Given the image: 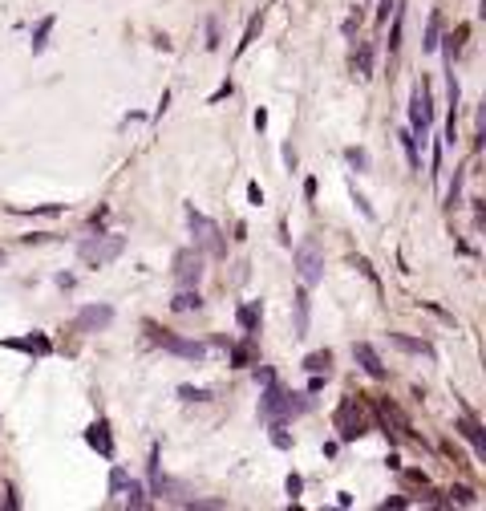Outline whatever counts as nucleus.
<instances>
[{"label": "nucleus", "mask_w": 486, "mask_h": 511, "mask_svg": "<svg viewBox=\"0 0 486 511\" xmlns=\"http://www.w3.org/2000/svg\"><path fill=\"white\" fill-rule=\"evenodd\" d=\"M332 426H337V442H357V439L369 434L373 414H369V406L361 402V394L341 398V406H337V414H332Z\"/></svg>", "instance_id": "nucleus-1"}, {"label": "nucleus", "mask_w": 486, "mask_h": 511, "mask_svg": "<svg viewBox=\"0 0 486 511\" xmlns=\"http://www.w3.org/2000/svg\"><path fill=\"white\" fill-rule=\"evenodd\" d=\"M186 223H191V235H195V248L203 256H215V260H223L227 256V239H223V228L207 219L203 211H195V203H186Z\"/></svg>", "instance_id": "nucleus-2"}, {"label": "nucleus", "mask_w": 486, "mask_h": 511, "mask_svg": "<svg viewBox=\"0 0 486 511\" xmlns=\"http://www.w3.org/2000/svg\"><path fill=\"white\" fill-rule=\"evenodd\" d=\"M142 329L150 333V341L166 353H175V357H183V361H207V345L203 341H191V337H179V333H170V329L154 325V321H142Z\"/></svg>", "instance_id": "nucleus-3"}, {"label": "nucleus", "mask_w": 486, "mask_h": 511, "mask_svg": "<svg viewBox=\"0 0 486 511\" xmlns=\"http://www.w3.org/2000/svg\"><path fill=\"white\" fill-rule=\"evenodd\" d=\"M122 252H126V239L114 235V232H97V235H90V239L77 244V256H81L90 268H106V264L118 260Z\"/></svg>", "instance_id": "nucleus-4"}, {"label": "nucleus", "mask_w": 486, "mask_h": 511, "mask_svg": "<svg viewBox=\"0 0 486 511\" xmlns=\"http://www.w3.org/2000/svg\"><path fill=\"white\" fill-rule=\"evenodd\" d=\"M292 264H296V272H300L304 288H312V284L324 280V256H321L316 244H300V248L292 252Z\"/></svg>", "instance_id": "nucleus-5"}, {"label": "nucleus", "mask_w": 486, "mask_h": 511, "mask_svg": "<svg viewBox=\"0 0 486 511\" xmlns=\"http://www.w3.org/2000/svg\"><path fill=\"white\" fill-rule=\"evenodd\" d=\"M175 280H179V288H199V280H203V252L199 248H183L175 256Z\"/></svg>", "instance_id": "nucleus-6"}, {"label": "nucleus", "mask_w": 486, "mask_h": 511, "mask_svg": "<svg viewBox=\"0 0 486 511\" xmlns=\"http://www.w3.org/2000/svg\"><path fill=\"white\" fill-rule=\"evenodd\" d=\"M259 418H284L288 422V390L280 386V377L264 382V394H259Z\"/></svg>", "instance_id": "nucleus-7"}, {"label": "nucleus", "mask_w": 486, "mask_h": 511, "mask_svg": "<svg viewBox=\"0 0 486 511\" xmlns=\"http://www.w3.org/2000/svg\"><path fill=\"white\" fill-rule=\"evenodd\" d=\"M454 430H458V434L470 442L474 459H478V463H486V434H483V422L474 418V414H462V418L454 422Z\"/></svg>", "instance_id": "nucleus-8"}, {"label": "nucleus", "mask_w": 486, "mask_h": 511, "mask_svg": "<svg viewBox=\"0 0 486 511\" xmlns=\"http://www.w3.org/2000/svg\"><path fill=\"white\" fill-rule=\"evenodd\" d=\"M353 357H357V365L369 373L373 382H385L389 377V370H385V361L377 357V349L369 345V341H353Z\"/></svg>", "instance_id": "nucleus-9"}, {"label": "nucleus", "mask_w": 486, "mask_h": 511, "mask_svg": "<svg viewBox=\"0 0 486 511\" xmlns=\"http://www.w3.org/2000/svg\"><path fill=\"white\" fill-rule=\"evenodd\" d=\"M110 321H114V308L110 304H86L73 325H77V333H97V329H106Z\"/></svg>", "instance_id": "nucleus-10"}, {"label": "nucleus", "mask_w": 486, "mask_h": 511, "mask_svg": "<svg viewBox=\"0 0 486 511\" xmlns=\"http://www.w3.org/2000/svg\"><path fill=\"white\" fill-rule=\"evenodd\" d=\"M389 345L401 349V353H414V357H426V361H438V349L421 337H405V333H389Z\"/></svg>", "instance_id": "nucleus-11"}, {"label": "nucleus", "mask_w": 486, "mask_h": 511, "mask_svg": "<svg viewBox=\"0 0 486 511\" xmlns=\"http://www.w3.org/2000/svg\"><path fill=\"white\" fill-rule=\"evenodd\" d=\"M86 442H90L102 459H114V434H110V422L106 418H97L90 430H86Z\"/></svg>", "instance_id": "nucleus-12"}, {"label": "nucleus", "mask_w": 486, "mask_h": 511, "mask_svg": "<svg viewBox=\"0 0 486 511\" xmlns=\"http://www.w3.org/2000/svg\"><path fill=\"white\" fill-rule=\"evenodd\" d=\"M4 349H17V353H33V357H49V353H53L49 337H41V333H33V337H8V341H4Z\"/></svg>", "instance_id": "nucleus-13"}, {"label": "nucleus", "mask_w": 486, "mask_h": 511, "mask_svg": "<svg viewBox=\"0 0 486 511\" xmlns=\"http://www.w3.org/2000/svg\"><path fill=\"white\" fill-rule=\"evenodd\" d=\"M235 321H239V329H243L248 337H255V333H259V321H264V301H248V304H239Z\"/></svg>", "instance_id": "nucleus-14"}, {"label": "nucleus", "mask_w": 486, "mask_h": 511, "mask_svg": "<svg viewBox=\"0 0 486 511\" xmlns=\"http://www.w3.org/2000/svg\"><path fill=\"white\" fill-rule=\"evenodd\" d=\"M348 65H353V73H357L361 81H369L373 77V41H361V45L353 49V61H348Z\"/></svg>", "instance_id": "nucleus-15"}, {"label": "nucleus", "mask_w": 486, "mask_h": 511, "mask_svg": "<svg viewBox=\"0 0 486 511\" xmlns=\"http://www.w3.org/2000/svg\"><path fill=\"white\" fill-rule=\"evenodd\" d=\"M122 495H126V508H134V511L150 508V491L142 487L138 479H126V487H122Z\"/></svg>", "instance_id": "nucleus-16"}, {"label": "nucleus", "mask_w": 486, "mask_h": 511, "mask_svg": "<svg viewBox=\"0 0 486 511\" xmlns=\"http://www.w3.org/2000/svg\"><path fill=\"white\" fill-rule=\"evenodd\" d=\"M292 313H296V333H292V337H304V333H308V288H296Z\"/></svg>", "instance_id": "nucleus-17"}, {"label": "nucleus", "mask_w": 486, "mask_h": 511, "mask_svg": "<svg viewBox=\"0 0 486 511\" xmlns=\"http://www.w3.org/2000/svg\"><path fill=\"white\" fill-rule=\"evenodd\" d=\"M175 313H199L203 308V297H199V288H179V297L170 301Z\"/></svg>", "instance_id": "nucleus-18"}, {"label": "nucleus", "mask_w": 486, "mask_h": 511, "mask_svg": "<svg viewBox=\"0 0 486 511\" xmlns=\"http://www.w3.org/2000/svg\"><path fill=\"white\" fill-rule=\"evenodd\" d=\"M53 24H57V17H41V21L33 24V53H45V45H49V33H53Z\"/></svg>", "instance_id": "nucleus-19"}, {"label": "nucleus", "mask_w": 486, "mask_h": 511, "mask_svg": "<svg viewBox=\"0 0 486 511\" xmlns=\"http://www.w3.org/2000/svg\"><path fill=\"white\" fill-rule=\"evenodd\" d=\"M268 430H272V446L276 450H292V434H288V422L284 418H268Z\"/></svg>", "instance_id": "nucleus-20"}, {"label": "nucleus", "mask_w": 486, "mask_h": 511, "mask_svg": "<svg viewBox=\"0 0 486 511\" xmlns=\"http://www.w3.org/2000/svg\"><path fill=\"white\" fill-rule=\"evenodd\" d=\"M345 163L353 166L357 175H369L373 159H369V150H365V146H348V150H345Z\"/></svg>", "instance_id": "nucleus-21"}, {"label": "nucleus", "mask_w": 486, "mask_h": 511, "mask_svg": "<svg viewBox=\"0 0 486 511\" xmlns=\"http://www.w3.org/2000/svg\"><path fill=\"white\" fill-rule=\"evenodd\" d=\"M397 139H401V146H405V159H410V171H421V150H417V139H414V130L405 126V130H401Z\"/></svg>", "instance_id": "nucleus-22"}, {"label": "nucleus", "mask_w": 486, "mask_h": 511, "mask_svg": "<svg viewBox=\"0 0 486 511\" xmlns=\"http://www.w3.org/2000/svg\"><path fill=\"white\" fill-rule=\"evenodd\" d=\"M227 353H232V365H235V370L252 365V337H248V341H239V345H232V341H227Z\"/></svg>", "instance_id": "nucleus-23"}, {"label": "nucleus", "mask_w": 486, "mask_h": 511, "mask_svg": "<svg viewBox=\"0 0 486 511\" xmlns=\"http://www.w3.org/2000/svg\"><path fill=\"white\" fill-rule=\"evenodd\" d=\"M328 365H332V353L328 349H316V353L304 357V370L308 373H328Z\"/></svg>", "instance_id": "nucleus-24"}, {"label": "nucleus", "mask_w": 486, "mask_h": 511, "mask_svg": "<svg viewBox=\"0 0 486 511\" xmlns=\"http://www.w3.org/2000/svg\"><path fill=\"white\" fill-rule=\"evenodd\" d=\"M421 49H426V53L442 49V21H438V13H434V17H430V24H426V41H421Z\"/></svg>", "instance_id": "nucleus-25"}, {"label": "nucleus", "mask_w": 486, "mask_h": 511, "mask_svg": "<svg viewBox=\"0 0 486 511\" xmlns=\"http://www.w3.org/2000/svg\"><path fill=\"white\" fill-rule=\"evenodd\" d=\"M401 33H405V8H394V24H389V53H397Z\"/></svg>", "instance_id": "nucleus-26"}, {"label": "nucleus", "mask_w": 486, "mask_h": 511, "mask_svg": "<svg viewBox=\"0 0 486 511\" xmlns=\"http://www.w3.org/2000/svg\"><path fill=\"white\" fill-rule=\"evenodd\" d=\"M348 195H353V203H357V211H361V215H365L369 223H377V211H373V203H369V199H365V195H361V191H357V183H353V179H348Z\"/></svg>", "instance_id": "nucleus-27"}, {"label": "nucleus", "mask_w": 486, "mask_h": 511, "mask_svg": "<svg viewBox=\"0 0 486 511\" xmlns=\"http://www.w3.org/2000/svg\"><path fill=\"white\" fill-rule=\"evenodd\" d=\"M450 503H458V508H478V495H474V487H450Z\"/></svg>", "instance_id": "nucleus-28"}, {"label": "nucleus", "mask_w": 486, "mask_h": 511, "mask_svg": "<svg viewBox=\"0 0 486 511\" xmlns=\"http://www.w3.org/2000/svg\"><path fill=\"white\" fill-rule=\"evenodd\" d=\"M13 211V215H49V219H53V215H61V203H41V207H8Z\"/></svg>", "instance_id": "nucleus-29"}, {"label": "nucleus", "mask_w": 486, "mask_h": 511, "mask_svg": "<svg viewBox=\"0 0 486 511\" xmlns=\"http://www.w3.org/2000/svg\"><path fill=\"white\" fill-rule=\"evenodd\" d=\"M179 398H183V402H211V390L207 386H179Z\"/></svg>", "instance_id": "nucleus-30"}, {"label": "nucleus", "mask_w": 486, "mask_h": 511, "mask_svg": "<svg viewBox=\"0 0 486 511\" xmlns=\"http://www.w3.org/2000/svg\"><path fill=\"white\" fill-rule=\"evenodd\" d=\"M259 29H264V13H259V17H252V21H248V29H243V41H239V49H235V53H243V49L252 45L255 37H259Z\"/></svg>", "instance_id": "nucleus-31"}, {"label": "nucleus", "mask_w": 486, "mask_h": 511, "mask_svg": "<svg viewBox=\"0 0 486 511\" xmlns=\"http://www.w3.org/2000/svg\"><path fill=\"white\" fill-rule=\"evenodd\" d=\"M348 264H353V268H357V272H361L365 280H369L373 288H381V280H377V272L369 268V260H365V256H348Z\"/></svg>", "instance_id": "nucleus-32"}, {"label": "nucleus", "mask_w": 486, "mask_h": 511, "mask_svg": "<svg viewBox=\"0 0 486 511\" xmlns=\"http://www.w3.org/2000/svg\"><path fill=\"white\" fill-rule=\"evenodd\" d=\"M126 479H130V475H126V466H118V463H114V471H110V495H122Z\"/></svg>", "instance_id": "nucleus-33"}, {"label": "nucleus", "mask_w": 486, "mask_h": 511, "mask_svg": "<svg viewBox=\"0 0 486 511\" xmlns=\"http://www.w3.org/2000/svg\"><path fill=\"white\" fill-rule=\"evenodd\" d=\"M462 199V171H454V183H450V195H446V207H458Z\"/></svg>", "instance_id": "nucleus-34"}, {"label": "nucleus", "mask_w": 486, "mask_h": 511, "mask_svg": "<svg viewBox=\"0 0 486 511\" xmlns=\"http://www.w3.org/2000/svg\"><path fill=\"white\" fill-rule=\"evenodd\" d=\"M284 487H288V499H292V503H296V499H300V491H304V479H300V475H296V471H292V475H288V483H284Z\"/></svg>", "instance_id": "nucleus-35"}, {"label": "nucleus", "mask_w": 486, "mask_h": 511, "mask_svg": "<svg viewBox=\"0 0 486 511\" xmlns=\"http://www.w3.org/2000/svg\"><path fill=\"white\" fill-rule=\"evenodd\" d=\"M357 29H361V13H348L345 24H341V33H345V37H357Z\"/></svg>", "instance_id": "nucleus-36"}, {"label": "nucleus", "mask_w": 486, "mask_h": 511, "mask_svg": "<svg viewBox=\"0 0 486 511\" xmlns=\"http://www.w3.org/2000/svg\"><path fill=\"white\" fill-rule=\"evenodd\" d=\"M421 308H426V313H434V317H442L446 325H454V313H446V308H438V304H434V301H421Z\"/></svg>", "instance_id": "nucleus-37"}, {"label": "nucleus", "mask_w": 486, "mask_h": 511, "mask_svg": "<svg viewBox=\"0 0 486 511\" xmlns=\"http://www.w3.org/2000/svg\"><path fill=\"white\" fill-rule=\"evenodd\" d=\"M248 203H252V207H264V187L259 183H248Z\"/></svg>", "instance_id": "nucleus-38"}, {"label": "nucleus", "mask_w": 486, "mask_h": 511, "mask_svg": "<svg viewBox=\"0 0 486 511\" xmlns=\"http://www.w3.org/2000/svg\"><path fill=\"white\" fill-rule=\"evenodd\" d=\"M207 49H219V21L215 17L207 21Z\"/></svg>", "instance_id": "nucleus-39"}, {"label": "nucleus", "mask_w": 486, "mask_h": 511, "mask_svg": "<svg viewBox=\"0 0 486 511\" xmlns=\"http://www.w3.org/2000/svg\"><path fill=\"white\" fill-rule=\"evenodd\" d=\"M252 377L259 382V386H264V382H272V377H276V370H272V365H255V370H252Z\"/></svg>", "instance_id": "nucleus-40"}, {"label": "nucleus", "mask_w": 486, "mask_h": 511, "mask_svg": "<svg viewBox=\"0 0 486 511\" xmlns=\"http://www.w3.org/2000/svg\"><path fill=\"white\" fill-rule=\"evenodd\" d=\"M106 215H110V207H97V211H93V215H90V228H93V232H102V223H106Z\"/></svg>", "instance_id": "nucleus-41"}, {"label": "nucleus", "mask_w": 486, "mask_h": 511, "mask_svg": "<svg viewBox=\"0 0 486 511\" xmlns=\"http://www.w3.org/2000/svg\"><path fill=\"white\" fill-rule=\"evenodd\" d=\"M394 8H397V0H381V8H377V21L385 24V21H389V13H394Z\"/></svg>", "instance_id": "nucleus-42"}, {"label": "nucleus", "mask_w": 486, "mask_h": 511, "mask_svg": "<svg viewBox=\"0 0 486 511\" xmlns=\"http://www.w3.org/2000/svg\"><path fill=\"white\" fill-rule=\"evenodd\" d=\"M324 382H328V373H312V382H308V394H321Z\"/></svg>", "instance_id": "nucleus-43"}, {"label": "nucleus", "mask_w": 486, "mask_h": 511, "mask_svg": "<svg viewBox=\"0 0 486 511\" xmlns=\"http://www.w3.org/2000/svg\"><path fill=\"white\" fill-rule=\"evenodd\" d=\"M227 93H232V81H223V86H219V90L211 93L207 102H211V106H215V102H223V97H227Z\"/></svg>", "instance_id": "nucleus-44"}, {"label": "nucleus", "mask_w": 486, "mask_h": 511, "mask_svg": "<svg viewBox=\"0 0 486 511\" xmlns=\"http://www.w3.org/2000/svg\"><path fill=\"white\" fill-rule=\"evenodd\" d=\"M252 122H255V130L264 134V130H268V110H255V118H252Z\"/></svg>", "instance_id": "nucleus-45"}, {"label": "nucleus", "mask_w": 486, "mask_h": 511, "mask_svg": "<svg viewBox=\"0 0 486 511\" xmlns=\"http://www.w3.org/2000/svg\"><path fill=\"white\" fill-rule=\"evenodd\" d=\"M284 163H288V171H296V150H292V142L284 146Z\"/></svg>", "instance_id": "nucleus-46"}, {"label": "nucleus", "mask_w": 486, "mask_h": 511, "mask_svg": "<svg viewBox=\"0 0 486 511\" xmlns=\"http://www.w3.org/2000/svg\"><path fill=\"white\" fill-rule=\"evenodd\" d=\"M304 199H308V203L316 199V179H304Z\"/></svg>", "instance_id": "nucleus-47"}, {"label": "nucleus", "mask_w": 486, "mask_h": 511, "mask_svg": "<svg viewBox=\"0 0 486 511\" xmlns=\"http://www.w3.org/2000/svg\"><path fill=\"white\" fill-rule=\"evenodd\" d=\"M0 264H4V252H0Z\"/></svg>", "instance_id": "nucleus-48"}]
</instances>
